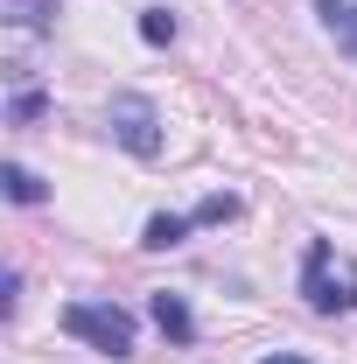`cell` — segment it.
Segmentation results:
<instances>
[{"label": "cell", "mask_w": 357, "mask_h": 364, "mask_svg": "<svg viewBox=\"0 0 357 364\" xmlns=\"http://www.w3.org/2000/svg\"><path fill=\"white\" fill-rule=\"evenodd\" d=\"M43 105H49L43 91H36V85H21L14 98H7V119H14V127H28V119H43Z\"/></svg>", "instance_id": "cell-10"}, {"label": "cell", "mask_w": 357, "mask_h": 364, "mask_svg": "<svg viewBox=\"0 0 357 364\" xmlns=\"http://www.w3.org/2000/svg\"><path fill=\"white\" fill-rule=\"evenodd\" d=\"M140 43L169 49L176 43V14H169V7H140Z\"/></svg>", "instance_id": "cell-9"}, {"label": "cell", "mask_w": 357, "mask_h": 364, "mask_svg": "<svg viewBox=\"0 0 357 364\" xmlns=\"http://www.w3.org/2000/svg\"><path fill=\"white\" fill-rule=\"evenodd\" d=\"M147 316H154V329H161L169 343H196V316H189V301H182V294L161 287V294L147 301Z\"/></svg>", "instance_id": "cell-4"}, {"label": "cell", "mask_w": 357, "mask_h": 364, "mask_svg": "<svg viewBox=\"0 0 357 364\" xmlns=\"http://www.w3.org/2000/svg\"><path fill=\"white\" fill-rule=\"evenodd\" d=\"M302 301L315 316H351L357 309V259H336L329 238H309V252H302Z\"/></svg>", "instance_id": "cell-1"}, {"label": "cell", "mask_w": 357, "mask_h": 364, "mask_svg": "<svg viewBox=\"0 0 357 364\" xmlns=\"http://www.w3.org/2000/svg\"><path fill=\"white\" fill-rule=\"evenodd\" d=\"M63 336H78V343L105 350V358H127L134 350V316L119 301H70L63 309Z\"/></svg>", "instance_id": "cell-2"}, {"label": "cell", "mask_w": 357, "mask_h": 364, "mask_svg": "<svg viewBox=\"0 0 357 364\" xmlns=\"http://www.w3.org/2000/svg\"><path fill=\"white\" fill-rule=\"evenodd\" d=\"M14 309H21V273H7V280H0V316H14Z\"/></svg>", "instance_id": "cell-12"}, {"label": "cell", "mask_w": 357, "mask_h": 364, "mask_svg": "<svg viewBox=\"0 0 357 364\" xmlns=\"http://www.w3.org/2000/svg\"><path fill=\"white\" fill-rule=\"evenodd\" d=\"M105 127H112V140H119L134 161H154V154H161V112H154L140 91H119V98H112Z\"/></svg>", "instance_id": "cell-3"}, {"label": "cell", "mask_w": 357, "mask_h": 364, "mask_svg": "<svg viewBox=\"0 0 357 364\" xmlns=\"http://www.w3.org/2000/svg\"><path fill=\"white\" fill-rule=\"evenodd\" d=\"M0 7H7V21L21 36H43V28H56V14H63V0H0Z\"/></svg>", "instance_id": "cell-5"}, {"label": "cell", "mask_w": 357, "mask_h": 364, "mask_svg": "<svg viewBox=\"0 0 357 364\" xmlns=\"http://www.w3.org/2000/svg\"><path fill=\"white\" fill-rule=\"evenodd\" d=\"M0 189H7V203H43V196H49V182L36 176V168H21V161L0 168Z\"/></svg>", "instance_id": "cell-7"}, {"label": "cell", "mask_w": 357, "mask_h": 364, "mask_svg": "<svg viewBox=\"0 0 357 364\" xmlns=\"http://www.w3.org/2000/svg\"><path fill=\"white\" fill-rule=\"evenodd\" d=\"M189 231H196V218H169V210H161V218H147L140 245H147V252H169V245H182Z\"/></svg>", "instance_id": "cell-8"}, {"label": "cell", "mask_w": 357, "mask_h": 364, "mask_svg": "<svg viewBox=\"0 0 357 364\" xmlns=\"http://www.w3.org/2000/svg\"><path fill=\"white\" fill-rule=\"evenodd\" d=\"M260 364H309V358H260Z\"/></svg>", "instance_id": "cell-13"}, {"label": "cell", "mask_w": 357, "mask_h": 364, "mask_svg": "<svg viewBox=\"0 0 357 364\" xmlns=\"http://www.w3.org/2000/svg\"><path fill=\"white\" fill-rule=\"evenodd\" d=\"M189 218H196V225H231V218H238V196H203Z\"/></svg>", "instance_id": "cell-11"}, {"label": "cell", "mask_w": 357, "mask_h": 364, "mask_svg": "<svg viewBox=\"0 0 357 364\" xmlns=\"http://www.w3.org/2000/svg\"><path fill=\"white\" fill-rule=\"evenodd\" d=\"M315 14H322V28L336 36V49L357 56V0H315Z\"/></svg>", "instance_id": "cell-6"}]
</instances>
